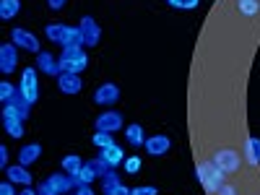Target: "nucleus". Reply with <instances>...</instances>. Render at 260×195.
I'll return each instance as SVG.
<instances>
[{"mask_svg": "<svg viewBox=\"0 0 260 195\" xmlns=\"http://www.w3.org/2000/svg\"><path fill=\"white\" fill-rule=\"evenodd\" d=\"M130 195H156V187H151V185H138L130 190Z\"/></svg>", "mask_w": 260, "mask_h": 195, "instance_id": "obj_30", "label": "nucleus"}, {"mask_svg": "<svg viewBox=\"0 0 260 195\" xmlns=\"http://www.w3.org/2000/svg\"><path fill=\"white\" fill-rule=\"evenodd\" d=\"M16 91H18V86L3 81V83H0V102H3V104H11L13 96H16Z\"/></svg>", "mask_w": 260, "mask_h": 195, "instance_id": "obj_26", "label": "nucleus"}, {"mask_svg": "<svg viewBox=\"0 0 260 195\" xmlns=\"http://www.w3.org/2000/svg\"><path fill=\"white\" fill-rule=\"evenodd\" d=\"M18 195H37V190H31V187H24V190H21Z\"/></svg>", "mask_w": 260, "mask_h": 195, "instance_id": "obj_40", "label": "nucleus"}, {"mask_svg": "<svg viewBox=\"0 0 260 195\" xmlns=\"http://www.w3.org/2000/svg\"><path fill=\"white\" fill-rule=\"evenodd\" d=\"M195 175H198V182L203 185V190L208 192V195H216L224 185H226V175L216 167L211 159L208 161H201L198 167H195Z\"/></svg>", "mask_w": 260, "mask_h": 195, "instance_id": "obj_1", "label": "nucleus"}, {"mask_svg": "<svg viewBox=\"0 0 260 195\" xmlns=\"http://www.w3.org/2000/svg\"><path fill=\"white\" fill-rule=\"evenodd\" d=\"M37 71L39 73H47V76H55V78H60V57H55L52 52H37Z\"/></svg>", "mask_w": 260, "mask_h": 195, "instance_id": "obj_11", "label": "nucleus"}, {"mask_svg": "<svg viewBox=\"0 0 260 195\" xmlns=\"http://www.w3.org/2000/svg\"><path fill=\"white\" fill-rule=\"evenodd\" d=\"M0 195H16V187H13L11 180H6L3 185H0Z\"/></svg>", "mask_w": 260, "mask_h": 195, "instance_id": "obj_32", "label": "nucleus"}, {"mask_svg": "<svg viewBox=\"0 0 260 195\" xmlns=\"http://www.w3.org/2000/svg\"><path fill=\"white\" fill-rule=\"evenodd\" d=\"M237 13L245 16V18H252L260 13V0H237Z\"/></svg>", "mask_w": 260, "mask_h": 195, "instance_id": "obj_22", "label": "nucleus"}, {"mask_svg": "<svg viewBox=\"0 0 260 195\" xmlns=\"http://www.w3.org/2000/svg\"><path fill=\"white\" fill-rule=\"evenodd\" d=\"M245 159H247L252 167L260 164V138H257V136H252V138L245 141Z\"/></svg>", "mask_w": 260, "mask_h": 195, "instance_id": "obj_20", "label": "nucleus"}, {"mask_svg": "<svg viewBox=\"0 0 260 195\" xmlns=\"http://www.w3.org/2000/svg\"><path fill=\"white\" fill-rule=\"evenodd\" d=\"M18 47L13 45V42H6L3 47H0V71H3L6 76L16 71V65H18Z\"/></svg>", "mask_w": 260, "mask_h": 195, "instance_id": "obj_10", "label": "nucleus"}, {"mask_svg": "<svg viewBox=\"0 0 260 195\" xmlns=\"http://www.w3.org/2000/svg\"><path fill=\"white\" fill-rule=\"evenodd\" d=\"M169 146H172V141L167 138V136H151V138H146V154H151V156H164L167 151H169Z\"/></svg>", "mask_w": 260, "mask_h": 195, "instance_id": "obj_13", "label": "nucleus"}, {"mask_svg": "<svg viewBox=\"0 0 260 195\" xmlns=\"http://www.w3.org/2000/svg\"><path fill=\"white\" fill-rule=\"evenodd\" d=\"M3 127L11 138H24V120H3Z\"/></svg>", "mask_w": 260, "mask_h": 195, "instance_id": "obj_24", "label": "nucleus"}, {"mask_svg": "<svg viewBox=\"0 0 260 195\" xmlns=\"http://www.w3.org/2000/svg\"><path fill=\"white\" fill-rule=\"evenodd\" d=\"M57 86H60V91H62V94H81L83 81L78 78V73H60Z\"/></svg>", "mask_w": 260, "mask_h": 195, "instance_id": "obj_14", "label": "nucleus"}, {"mask_svg": "<svg viewBox=\"0 0 260 195\" xmlns=\"http://www.w3.org/2000/svg\"><path fill=\"white\" fill-rule=\"evenodd\" d=\"M37 195H57V192H55V187L45 180V182H42V185L37 187Z\"/></svg>", "mask_w": 260, "mask_h": 195, "instance_id": "obj_31", "label": "nucleus"}, {"mask_svg": "<svg viewBox=\"0 0 260 195\" xmlns=\"http://www.w3.org/2000/svg\"><path fill=\"white\" fill-rule=\"evenodd\" d=\"M81 167H83V159H81V156H76V154L62 156V172H68L71 177H73V175H78Z\"/></svg>", "mask_w": 260, "mask_h": 195, "instance_id": "obj_23", "label": "nucleus"}, {"mask_svg": "<svg viewBox=\"0 0 260 195\" xmlns=\"http://www.w3.org/2000/svg\"><path fill=\"white\" fill-rule=\"evenodd\" d=\"M89 164H91V169L96 172V177H104V175H107V172H110V169H112V167H110V164H107V161H104L102 156H96V159H91Z\"/></svg>", "mask_w": 260, "mask_h": 195, "instance_id": "obj_28", "label": "nucleus"}, {"mask_svg": "<svg viewBox=\"0 0 260 195\" xmlns=\"http://www.w3.org/2000/svg\"><path fill=\"white\" fill-rule=\"evenodd\" d=\"M146 138H148V136H146V130L141 127V122H130V125L125 127V141H127L130 146H136V148H138V146H146Z\"/></svg>", "mask_w": 260, "mask_h": 195, "instance_id": "obj_18", "label": "nucleus"}, {"mask_svg": "<svg viewBox=\"0 0 260 195\" xmlns=\"http://www.w3.org/2000/svg\"><path fill=\"white\" fill-rule=\"evenodd\" d=\"M94 180H96V172L91 169V164H89V161H86V164L81 167V172H78V175H73L76 190H78V187H89V185H91Z\"/></svg>", "mask_w": 260, "mask_h": 195, "instance_id": "obj_19", "label": "nucleus"}, {"mask_svg": "<svg viewBox=\"0 0 260 195\" xmlns=\"http://www.w3.org/2000/svg\"><path fill=\"white\" fill-rule=\"evenodd\" d=\"M99 180H102V190H104V192H110V190H115L117 185H122V182H120V175H117L115 169H110V172H107L104 177H99Z\"/></svg>", "mask_w": 260, "mask_h": 195, "instance_id": "obj_25", "label": "nucleus"}, {"mask_svg": "<svg viewBox=\"0 0 260 195\" xmlns=\"http://www.w3.org/2000/svg\"><path fill=\"white\" fill-rule=\"evenodd\" d=\"M73 195H78V190H76V192H73Z\"/></svg>", "mask_w": 260, "mask_h": 195, "instance_id": "obj_41", "label": "nucleus"}, {"mask_svg": "<svg viewBox=\"0 0 260 195\" xmlns=\"http://www.w3.org/2000/svg\"><path fill=\"white\" fill-rule=\"evenodd\" d=\"M78 29H81V34H83V47H96V45H99L102 29H99V24L94 21V16H81Z\"/></svg>", "mask_w": 260, "mask_h": 195, "instance_id": "obj_5", "label": "nucleus"}, {"mask_svg": "<svg viewBox=\"0 0 260 195\" xmlns=\"http://www.w3.org/2000/svg\"><path fill=\"white\" fill-rule=\"evenodd\" d=\"M216 195H240V192H237V187H234V185H229V182H226V185H224L219 192H216Z\"/></svg>", "mask_w": 260, "mask_h": 195, "instance_id": "obj_34", "label": "nucleus"}, {"mask_svg": "<svg viewBox=\"0 0 260 195\" xmlns=\"http://www.w3.org/2000/svg\"><path fill=\"white\" fill-rule=\"evenodd\" d=\"M167 3H169V0H167Z\"/></svg>", "mask_w": 260, "mask_h": 195, "instance_id": "obj_42", "label": "nucleus"}, {"mask_svg": "<svg viewBox=\"0 0 260 195\" xmlns=\"http://www.w3.org/2000/svg\"><path fill=\"white\" fill-rule=\"evenodd\" d=\"M201 0H185V11H192V8H198Z\"/></svg>", "mask_w": 260, "mask_h": 195, "instance_id": "obj_37", "label": "nucleus"}, {"mask_svg": "<svg viewBox=\"0 0 260 195\" xmlns=\"http://www.w3.org/2000/svg\"><path fill=\"white\" fill-rule=\"evenodd\" d=\"M211 161L219 167L224 175H234V172H240V167H242V159H240V154H237L234 148H229V146H224V148H216L213 151V156H211Z\"/></svg>", "mask_w": 260, "mask_h": 195, "instance_id": "obj_4", "label": "nucleus"}, {"mask_svg": "<svg viewBox=\"0 0 260 195\" xmlns=\"http://www.w3.org/2000/svg\"><path fill=\"white\" fill-rule=\"evenodd\" d=\"M6 177H8L11 182H16V185H24V187H29V185H31L29 167H21V164H11V167L6 169Z\"/></svg>", "mask_w": 260, "mask_h": 195, "instance_id": "obj_16", "label": "nucleus"}, {"mask_svg": "<svg viewBox=\"0 0 260 195\" xmlns=\"http://www.w3.org/2000/svg\"><path fill=\"white\" fill-rule=\"evenodd\" d=\"M0 167H3V169L11 167V164H8V148H6V146H0Z\"/></svg>", "mask_w": 260, "mask_h": 195, "instance_id": "obj_33", "label": "nucleus"}, {"mask_svg": "<svg viewBox=\"0 0 260 195\" xmlns=\"http://www.w3.org/2000/svg\"><path fill=\"white\" fill-rule=\"evenodd\" d=\"M11 42L18 47V50H26V52H42V47H39V39L29 31V29H21V26H16L13 31H11Z\"/></svg>", "mask_w": 260, "mask_h": 195, "instance_id": "obj_7", "label": "nucleus"}, {"mask_svg": "<svg viewBox=\"0 0 260 195\" xmlns=\"http://www.w3.org/2000/svg\"><path fill=\"white\" fill-rule=\"evenodd\" d=\"M47 182L55 187V192H57V195H68V192L76 187V182H73V177L68 175V172H55V175H50V177H47Z\"/></svg>", "mask_w": 260, "mask_h": 195, "instance_id": "obj_12", "label": "nucleus"}, {"mask_svg": "<svg viewBox=\"0 0 260 195\" xmlns=\"http://www.w3.org/2000/svg\"><path fill=\"white\" fill-rule=\"evenodd\" d=\"M104 195H130V187H125V185H117L115 190H110V192H104Z\"/></svg>", "mask_w": 260, "mask_h": 195, "instance_id": "obj_35", "label": "nucleus"}, {"mask_svg": "<svg viewBox=\"0 0 260 195\" xmlns=\"http://www.w3.org/2000/svg\"><path fill=\"white\" fill-rule=\"evenodd\" d=\"M91 143H94L96 148H107V146H115V138H112V133H102V130H96L94 138H91Z\"/></svg>", "mask_w": 260, "mask_h": 195, "instance_id": "obj_27", "label": "nucleus"}, {"mask_svg": "<svg viewBox=\"0 0 260 195\" xmlns=\"http://www.w3.org/2000/svg\"><path fill=\"white\" fill-rule=\"evenodd\" d=\"M94 125H96V130H102V133H117V130L125 125V117L115 110H107L94 120Z\"/></svg>", "mask_w": 260, "mask_h": 195, "instance_id": "obj_8", "label": "nucleus"}, {"mask_svg": "<svg viewBox=\"0 0 260 195\" xmlns=\"http://www.w3.org/2000/svg\"><path fill=\"white\" fill-rule=\"evenodd\" d=\"M99 156L110 164L112 169L120 167V164H125V159H127V156H125V148L117 146V143H115V146H107V148H99Z\"/></svg>", "mask_w": 260, "mask_h": 195, "instance_id": "obj_15", "label": "nucleus"}, {"mask_svg": "<svg viewBox=\"0 0 260 195\" xmlns=\"http://www.w3.org/2000/svg\"><path fill=\"white\" fill-rule=\"evenodd\" d=\"M65 3H68V0H47V6H50L52 11H60V8H62Z\"/></svg>", "mask_w": 260, "mask_h": 195, "instance_id": "obj_36", "label": "nucleus"}, {"mask_svg": "<svg viewBox=\"0 0 260 195\" xmlns=\"http://www.w3.org/2000/svg\"><path fill=\"white\" fill-rule=\"evenodd\" d=\"M18 13H21V0H0V18L3 21H11Z\"/></svg>", "mask_w": 260, "mask_h": 195, "instance_id": "obj_21", "label": "nucleus"}, {"mask_svg": "<svg viewBox=\"0 0 260 195\" xmlns=\"http://www.w3.org/2000/svg\"><path fill=\"white\" fill-rule=\"evenodd\" d=\"M47 39L55 42L60 47H83V34L78 26H68V24H47L45 29Z\"/></svg>", "mask_w": 260, "mask_h": 195, "instance_id": "obj_2", "label": "nucleus"}, {"mask_svg": "<svg viewBox=\"0 0 260 195\" xmlns=\"http://www.w3.org/2000/svg\"><path fill=\"white\" fill-rule=\"evenodd\" d=\"M18 89L24 91V96L29 99V104H37L39 102V81H37V68H24L21 73V83Z\"/></svg>", "mask_w": 260, "mask_h": 195, "instance_id": "obj_6", "label": "nucleus"}, {"mask_svg": "<svg viewBox=\"0 0 260 195\" xmlns=\"http://www.w3.org/2000/svg\"><path fill=\"white\" fill-rule=\"evenodd\" d=\"M122 167H125L127 175H138V172H141V156H127Z\"/></svg>", "mask_w": 260, "mask_h": 195, "instance_id": "obj_29", "label": "nucleus"}, {"mask_svg": "<svg viewBox=\"0 0 260 195\" xmlns=\"http://www.w3.org/2000/svg\"><path fill=\"white\" fill-rule=\"evenodd\" d=\"M78 195H94L91 187H78Z\"/></svg>", "mask_w": 260, "mask_h": 195, "instance_id": "obj_39", "label": "nucleus"}, {"mask_svg": "<svg viewBox=\"0 0 260 195\" xmlns=\"http://www.w3.org/2000/svg\"><path fill=\"white\" fill-rule=\"evenodd\" d=\"M117 102H120V86H115V83H102L94 91V104H99V107H112Z\"/></svg>", "mask_w": 260, "mask_h": 195, "instance_id": "obj_9", "label": "nucleus"}, {"mask_svg": "<svg viewBox=\"0 0 260 195\" xmlns=\"http://www.w3.org/2000/svg\"><path fill=\"white\" fill-rule=\"evenodd\" d=\"M39 156H42V146L39 143H26V146H21V151H18V164L21 167H31Z\"/></svg>", "mask_w": 260, "mask_h": 195, "instance_id": "obj_17", "label": "nucleus"}, {"mask_svg": "<svg viewBox=\"0 0 260 195\" xmlns=\"http://www.w3.org/2000/svg\"><path fill=\"white\" fill-rule=\"evenodd\" d=\"M89 65V55L83 52V47H62L60 55V71L62 73H83Z\"/></svg>", "mask_w": 260, "mask_h": 195, "instance_id": "obj_3", "label": "nucleus"}, {"mask_svg": "<svg viewBox=\"0 0 260 195\" xmlns=\"http://www.w3.org/2000/svg\"><path fill=\"white\" fill-rule=\"evenodd\" d=\"M172 8H185V0H169Z\"/></svg>", "mask_w": 260, "mask_h": 195, "instance_id": "obj_38", "label": "nucleus"}]
</instances>
